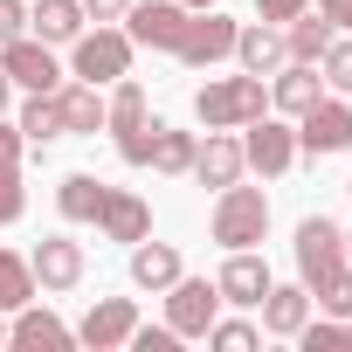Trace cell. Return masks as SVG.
<instances>
[{
    "label": "cell",
    "instance_id": "39",
    "mask_svg": "<svg viewBox=\"0 0 352 352\" xmlns=\"http://www.w3.org/2000/svg\"><path fill=\"white\" fill-rule=\"evenodd\" d=\"M124 8H131V0H83L90 21H124Z\"/></svg>",
    "mask_w": 352,
    "mask_h": 352
},
{
    "label": "cell",
    "instance_id": "36",
    "mask_svg": "<svg viewBox=\"0 0 352 352\" xmlns=\"http://www.w3.org/2000/svg\"><path fill=\"white\" fill-rule=\"evenodd\" d=\"M21 145H28V138H21V124L0 118V173H14V166H21Z\"/></svg>",
    "mask_w": 352,
    "mask_h": 352
},
{
    "label": "cell",
    "instance_id": "11",
    "mask_svg": "<svg viewBox=\"0 0 352 352\" xmlns=\"http://www.w3.org/2000/svg\"><path fill=\"white\" fill-rule=\"evenodd\" d=\"M28 270H35V290H76L90 263H83V242H69V235H42L35 256H28Z\"/></svg>",
    "mask_w": 352,
    "mask_h": 352
},
{
    "label": "cell",
    "instance_id": "38",
    "mask_svg": "<svg viewBox=\"0 0 352 352\" xmlns=\"http://www.w3.org/2000/svg\"><path fill=\"white\" fill-rule=\"evenodd\" d=\"M311 8H318V14H324L338 35H352V0H311Z\"/></svg>",
    "mask_w": 352,
    "mask_h": 352
},
{
    "label": "cell",
    "instance_id": "8",
    "mask_svg": "<svg viewBox=\"0 0 352 352\" xmlns=\"http://www.w3.org/2000/svg\"><path fill=\"white\" fill-rule=\"evenodd\" d=\"M338 263H345V228L324 221V214H304V221H297V283L311 290V283L331 276Z\"/></svg>",
    "mask_w": 352,
    "mask_h": 352
},
{
    "label": "cell",
    "instance_id": "2",
    "mask_svg": "<svg viewBox=\"0 0 352 352\" xmlns=\"http://www.w3.org/2000/svg\"><path fill=\"white\" fill-rule=\"evenodd\" d=\"M208 235L221 242V249H256L263 235H270V201H263V187H221L214 194V214H208Z\"/></svg>",
    "mask_w": 352,
    "mask_h": 352
},
{
    "label": "cell",
    "instance_id": "33",
    "mask_svg": "<svg viewBox=\"0 0 352 352\" xmlns=\"http://www.w3.org/2000/svg\"><path fill=\"white\" fill-rule=\"evenodd\" d=\"M124 345H131V352H173V345H180V331H173V324H131Z\"/></svg>",
    "mask_w": 352,
    "mask_h": 352
},
{
    "label": "cell",
    "instance_id": "13",
    "mask_svg": "<svg viewBox=\"0 0 352 352\" xmlns=\"http://www.w3.org/2000/svg\"><path fill=\"white\" fill-rule=\"evenodd\" d=\"M131 324H138V304H131V297H97V304L83 311V324H76V345L111 352V345L131 338Z\"/></svg>",
    "mask_w": 352,
    "mask_h": 352
},
{
    "label": "cell",
    "instance_id": "43",
    "mask_svg": "<svg viewBox=\"0 0 352 352\" xmlns=\"http://www.w3.org/2000/svg\"><path fill=\"white\" fill-rule=\"evenodd\" d=\"M345 345H352V318H345Z\"/></svg>",
    "mask_w": 352,
    "mask_h": 352
},
{
    "label": "cell",
    "instance_id": "29",
    "mask_svg": "<svg viewBox=\"0 0 352 352\" xmlns=\"http://www.w3.org/2000/svg\"><path fill=\"white\" fill-rule=\"evenodd\" d=\"M311 304H318L324 318H352V263H338L331 276H318V283H311Z\"/></svg>",
    "mask_w": 352,
    "mask_h": 352
},
{
    "label": "cell",
    "instance_id": "5",
    "mask_svg": "<svg viewBox=\"0 0 352 352\" xmlns=\"http://www.w3.org/2000/svg\"><path fill=\"white\" fill-rule=\"evenodd\" d=\"M221 318V290L208 283V276H173L166 283V324L180 331V338H208V324Z\"/></svg>",
    "mask_w": 352,
    "mask_h": 352
},
{
    "label": "cell",
    "instance_id": "17",
    "mask_svg": "<svg viewBox=\"0 0 352 352\" xmlns=\"http://www.w3.org/2000/svg\"><path fill=\"white\" fill-rule=\"evenodd\" d=\"M235 63H242L249 76H276V69L290 63V49H283V28H276V21H249V28L235 35Z\"/></svg>",
    "mask_w": 352,
    "mask_h": 352
},
{
    "label": "cell",
    "instance_id": "10",
    "mask_svg": "<svg viewBox=\"0 0 352 352\" xmlns=\"http://www.w3.org/2000/svg\"><path fill=\"white\" fill-rule=\"evenodd\" d=\"M0 69H8L14 90H63V63H56V49L35 42V35L0 42Z\"/></svg>",
    "mask_w": 352,
    "mask_h": 352
},
{
    "label": "cell",
    "instance_id": "42",
    "mask_svg": "<svg viewBox=\"0 0 352 352\" xmlns=\"http://www.w3.org/2000/svg\"><path fill=\"white\" fill-rule=\"evenodd\" d=\"M0 345H8V311H0Z\"/></svg>",
    "mask_w": 352,
    "mask_h": 352
},
{
    "label": "cell",
    "instance_id": "12",
    "mask_svg": "<svg viewBox=\"0 0 352 352\" xmlns=\"http://www.w3.org/2000/svg\"><path fill=\"white\" fill-rule=\"evenodd\" d=\"M270 283H276V276H270V263H263L256 249H228V263H221V276H214L221 304H235V311H256Z\"/></svg>",
    "mask_w": 352,
    "mask_h": 352
},
{
    "label": "cell",
    "instance_id": "16",
    "mask_svg": "<svg viewBox=\"0 0 352 352\" xmlns=\"http://www.w3.org/2000/svg\"><path fill=\"white\" fill-rule=\"evenodd\" d=\"M97 228H104V242H145V235H152V208H145L138 194H124V187H104Z\"/></svg>",
    "mask_w": 352,
    "mask_h": 352
},
{
    "label": "cell",
    "instance_id": "19",
    "mask_svg": "<svg viewBox=\"0 0 352 352\" xmlns=\"http://www.w3.org/2000/svg\"><path fill=\"white\" fill-rule=\"evenodd\" d=\"M256 311H263V331H270V338H297L304 318H311V290H304V283H270Z\"/></svg>",
    "mask_w": 352,
    "mask_h": 352
},
{
    "label": "cell",
    "instance_id": "27",
    "mask_svg": "<svg viewBox=\"0 0 352 352\" xmlns=\"http://www.w3.org/2000/svg\"><path fill=\"white\" fill-rule=\"evenodd\" d=\"M194 152H201L194 131H173V124L152 131V173H194Z\"/></svg>",
    "mask_w": 352,
    "mask_h": 352
},
{
    "label": "cell",
    "instance_id": "26",
    "mask_svg": "<svg viewBox=\"0 0 352 352\" xmlns=\"http://www.w3.org/2000/svg\"><path fill=\"white\" fill-rule=\"evenodd\" d=\"M56 208H63V221H97V208H104V180H97V173H63Z\"/></svg>",
    "mask_w": 352,
    "mask_h": 352
},
{
    "label": "cell",
    "instance_id": "41",
    "mask_svg": "<svg viewBox=\"0 0 352 352\" xmlns=\"http://www.w3.org/2000/svg\"><path fill=\"white\" fill-rule=\"evenodd\" d=\"M180 8H221V0H180Z\"/></svg>",
    "mask_w": 352,
    "mask_h": 352
},
{
    "label": "cell",
    "instance_id": "14",
    "mask_svg": "<svg viewBox=\"0 0 352 352\" xmlns=\"http://www.w3.org/2000/svg\"><path fill=\"white\" fill-rule=\"evenodd\" d=\"M8 345H14V352H69V345H76V324H63L56 311L21 304L14 324H8Z\"/></svg>",
    "mask_w": 352,
    "mask_h": 352
},
{
    "label": "cell",
    "instance_id": "44",
    "mask_svg": "<svg viewBox=\"0 0 352 352\" xmlns=\"http://www.w3.org/2000/svg\"><path fill=\"white\" fill-rule=\"evenodd\" d=\"M345 263H352V235H345Z\"/></svg>",
    "mask_w": 352,
    "mask_h": 352
},
{
    "label": "cell",
    "instance_id": "45",
    "mask_svg": "<svg viewBox=\"0 0 352 352\" xmlns=\"http://www.w3.org/2000/svg\"><path fill=\"white\" fill-rule=\"evenodd\" d=\"M345 194H352V180H345Z\"/></svg>",
    "mask_w": 352,
    "mask_h": 352
},
{
    "label": "cell",
    "instance_id": "15",
    "mask_svg": "<svg viewBox=\"0 0 352 352\" xmlns=\"http://www.w3.org/2000/svg\"><path fill=\"white\" fill-rule=\"evenodd\" d=\"M242 173H249V159H242V138H235V131H208V145L194 152V180L221 194V187H235V180H242Z\"/></svg>",
    "mask_w": 352,
    "mask_h": 352
},
{
    "label": "cell",
    "instance_id": "25",
    "mask_svg": "<svg viewBox=\"0 0 352 352\" xmlns=\"http://www.w3.org/2000/svg\"><path fill=\"white\" fill-rule=\"evenodd\" d=\"M145 118H152L145 90H138L131 76H118V83H111V97H104V131H118V138H124V131H138Z\"/></svg>",
    "mask_w": 352,
    "mask_h": 352
},
{
    "label": "cell",
    "instance_id": "34",
    "mask_svg": "<svg viewBox=\"0 0 352 352\" xmlns=\"http://www.w3.org/2000/svg\"><path fill=\"white\" fill-rule=\"evenodd\" d=\"M21 214H28V194H21V166H14V173H0V228Z\"/></svg>",
    "mask_w": 352,
    "mask_h": 352
},
{
    "label": "cell",
    "instance_id": "30",
    "mask_svg": "<svg viewBox=\"0 0 352 352\" xmlns=\"http://www.w3.org/2000/svg\"><path fill=\"white\" fill-rule=\"evenodd\" d=\"M318 69H324V83L338 97H352V35H331V49L318 56Z\"/></svg>",
    "mask_w": 352,
    "mask_h": 352
},
{
    "label": "cell",
    "instance_id": "24",
    "mask_svg": "<svg viewBox=\"0 0 352 352\" xmlns=\"http://www.w3.org/2000/svg\"><path fill=\"white\" fill-rule=\"evenodd\" d=\"M21 138L28 145H56V138H69L63 131V104H56V90H28V104H21Z\"/></svg>",
    "mask_w": 352,
    "mask_h": 352
},
{
    "label": "cell",
    "instance_id": "7",
    "mask_svg": "<svg viewBox=\"0 0 352 352\" xmlns=\"http://www.w3.org/2000/svg\"><path fill=\"white\" fill-rule=\"evenodd\" d=\"M242 131H249V138H242V159L263 173V180H283V173L297 166V124H283V118L263 111V118H249Z\"/></svg>",
    "mask_w": 352,
    "mask_h": 352
},
{
    "label": "cell",
    "instance_id": "3",
    "mask_svg": "<svg viewBox=\"0 0 352 352\" xmlns=\"http://www.w3.org/2000/svg\"><path fill=\"white\" fill-rule=\"evenodd\" d=\"M131 35L124 28H111V21H97V28H83L76 42H69V69L83 76V83H97V90H111L118 76H131Z\"/></svg>",
    "mask_w": 352,
    "mask_h": 352
},
{
    "label": "cell",
    "instance_id": "1",
    "mask_svg": "<svg viewBox=\"0 0 352 352\" xmlns=\"http://www.w3.org/2000/svg\"><path fill=\"white\" fill-rule=\"evenodd\" d=\"M270 111V90H263V76H208L201 90H194V118L208 124V131H242L249 118H263Z\"/></svg>",
    "mask_w": 352,
    "mask_h": 352
},
{
    "label": "cell",
    "instance_id": "6",
    "mask_svg": "<svg viewBox=\"0 0 352 352\" xmlns=\"http://www.w3.org/2000/svg\"><path fill=\"white\" fill-rule=\"evenodd\" d=\"M187 14H194V8H180V0H131V8H124V35H131L138 49L173 56L180 35H187Z\"/></svg>",
    "mask_w": 352,
    "mask_h": 352
},
{
    "label": "cell",
    "instance_id": "21",
    "mask_svg": "<svg viewBox=\"0 0 352 352\" xmlns=\"http://www.w3.org/2000/svg\"><path fill=\"white\" fill-rule=\"evenodd\" d=\"M56 104H63V131H76V138H97V131H104V90H97V83L76 76V83L56 90Z\"/></svg>",
    "mask_w": 352,
    "mask_h": 352
},
{
    "label": "cell",
    "instance_id": "18",
    "mask_svg": "<svg viewBox=\"0 0 352 352\" xmlns=\"http://www.w3.org/2000/svg\"><path fill=\"white\" fill-rule=\"evenodd\" d=\"M318 97H324V76H318V63H283V69L270 76V104H276L283 118H304Z\"/></svg>",
    "mask_w": 352,
    "mask_h": 352
},
{
    "label": "cell",
    "instance_id": "31",
    "mask_svg": "<svg viewBox=\"0 0 352 352\" xmlns=\"http://www.w3.org/2000/svg\"><path fill=\"white\" fill-rule=\"evenodd\" d=\"M256 338H263V331H256L249 318H214V324H208V345H221V352H249Z\"/></svg>",
    "mask_w": 352,
    "mask_h": 352
},
{
    "label": "cell",
    "instance_id": "28",
    "mask_svg": "<svg viewBox=\"0 0 352 352\" xmlns=\"http://www.w3.org/2000/svg\"><path fill=\"white\" fill-rule=\"evenodd\" d=\"M21 304H35V270H28V256L0 249V311H21Z\"/></svg>",
    "mask_w": 352,
    "mask_h": 352
},
{
    "label": "cell",
    "instance_id": "4",
    "mask_svg": "<svg viewBox=\"0 0 352 352\" xmlns=\"http://www.w3.org/2000/svg\"><path fill=\"white\" fill-rule=\"evenodd\" d=\"M235 35H242V21H228L221 8H194L187 14V35H180V56L187 69H214V63H228L235 56Z\"/></svg>",
    "mask_w": 352,
    "mask_h": 352
},
{
    "label": "cell",
    "instance_id": "32",
    "mask_svg": "<svg viewBox=\"0 0 352 352\" xmlns=\"http://www.w3.org/2000/svg\"><path fill=\"white\" fill-rule=\"evenodd\" d=\"M152 131H159V118H145L138 131H124V138H118V159H124V166H152Z\"/></svg>",
    "mask_w": 352,
    "mask_h": 352
},
{
    "label": "cell",
    "instance_id": "23",
    "mask_svg": "<svg viewBox=\"0 0 352 352\" xmlns=\"http://www.w3.org/2000/svg\"><path fill=\"white\" fill-rule=\"evenodd\" d=\"M331 35H338V28H331L318 8H304L297 21H283V49H290V63H318V56L331 49Z\"/></svg>",
    "mask_w": 352,
    "mask_h": 352
},
{
    "label": "cell",
    "instance_id": "9",
    "mask_svg": "<svg viewBox=\"0 0 352 352\" xmlns=\"http://www.w3.org/2000/svg\"><path fill=\"white\" fill-rule=\"evenodd\" d=\"M297 152H311V159L352 152V104H345V97H318V104L297 118Z\"/></svg>",
    "mask_w": 352,
    "mask_h": 352
},
{
    "label": "cell",
    "instance_id": "37",
    "mask_svg": "<svg viewBox=\"0 0 352 352\" xmlns=\"http://www.w3.org/2000/svg\"><path fill=\"white\" fill-rule=\"evenodd\" d=\"M14 35H28V8L21 0H0V42H14Z\"/></svg>",
    "mask_w": 352,
    "mask_h": 352
},
{
    "label": "cell",
    "instance_id": "22",
    "mask_svg": "<svg viewBox=\"0 0 352 352\" xmlns=\"http://www.w3.org/2000/svg\"><path fill=\"white\" fill-rule=\"evenodd\" d=\"M173 276H180V249H173V242H131V283L138 290H166Z\"/></svg>",
    "mask_w": 352,
    "mask_h": 352
},
{
    "label": "cell",
    "instance_id": "40",
    "mask_svg": "<svg viewBox=\"0 0 352 352\" xmlns=\"http://www.w3.org/2000/svg\"><path fill=\"white\" fill-rule=\"evenodd\" d=\"M8 104H14V83H8V69H0V118H8Z\"/></svg>",
    "mask_w": 352,
    "mask_h": 352
},
{
    "label": "cell",
    "instance_id": "35",
    "mask_svg": "<svg viewBox=\"0 0 352 352\" xmlns=\"http://www.w3.org/2000/svg\"><path fill=\"white\" fill-rule=\"evenodd\" d=\"M304 8H311V0H256V21H276V28H283V21H297Z\"/></svg>",
    "mask_w": 352,
    "mask_h": 352
},
{
    "label": "cell",
    "instance_id": "20",
    "mask_svg": "<svg viewBox=\"0 0 352 352\" xmlns=\"http://www.w3.org/2000/svg\"><path fill=\"white\" fill-rule=\"evenodd\" d=\"M83 0H35L28 8V28H35V42H49V49H69L76 35H83Z\"/></svg>",
    "mask_w": 352,
    "mask_h": 352
}]
</instances>
